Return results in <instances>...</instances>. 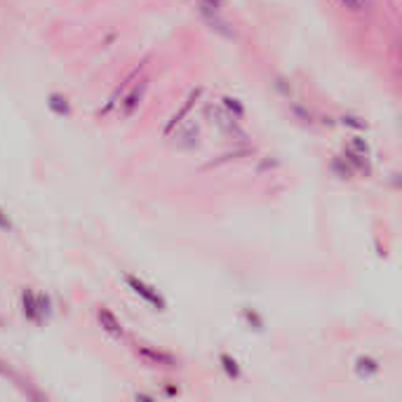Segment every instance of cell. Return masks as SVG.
Wrapping results in <instances>:
<instances>
[{"mask_svg":"<svg viewBox=\"0 0 402 402\" xmlns=\"http://www.w3.org/2000/svg\"><path fill=\"white\" fill-rule=\"evenodd\" d=\"M125 280H128V285H130L139 296H144V299H146L148 303H153V306H155V308H160V311L165 308V301H162L160 296L155 294L151 287H146L144 282H139L137 278H132V275H128V278H125Z\"/></svg>","mask_w":402,"mask_h":402,"instance_id":"6da1fadb","label":"cell"},{"mask_svg":"<svg viewBox=\"0 0 402 402\" xmlns=\"http://www.w3.org/2000/svg\"><path fill=\"white\" fill-rule=\"evenodd\" d=\"M144 92H146V83H141V85L134 87L132 92L121 101V108H118V113L125 116V118L132 116L134 111H137V106H139V101H141V96H144Z\"/></svg>","mask_w":402,"mask_h":402,"instance_id":"7a4b0ae2","label":"cell"},{"mask_svg":"<svg viewBox=\"0 0 402 402\" xmlns=\"http://www.w3.org/2000/svg\"><path fill=\"white\" fill-rule=\"evenodd\" d=\"M210 113L214 116V123H217L223 132H230V134H242L240 130H238V125L233 123V121H235L233 113H223L221 108H210Z\"/></svg>","mask_w":402,"mask_h":402,"instance_id":"3957f363","label":"cell"},{"mask_svg":"<svg viewBox=\"0 0 402 402\" xmlns=\"http://www.w3.org/2000/svg\"><path fill=\"white\" fill-rule=\"evenodd\" d=\"M99 323H101V327H106L111 334H116V337H121V334H123V327H121V323L116 320L113 313L99 311Z\"/></svg>","mask_w":402,"mask_h":402,"instance_id":"277c9868","label":"cell"},{"mask_svg":"<svg viewBox=\"0 0 402 402\" xmlns=\"http://www.w3.org/2000/svg\"><path fill=\"white\" fill-rule=\"evenodd\" d=\"M355 369H357V374H360V376H372L379 369V364L374 360H369V357H360Z\"/></svg>","mask_w":402,"mask_h":402,"instance_id":"5b68a950","label":"cell"},{"mask_svg":"<svg viewBox=\"0 0 402 402\" xmlns=\"http://www.w3.org/2000/svg\"><path fill=\"white\" fill-rule=\"evenodd\" d=\"M141 355L144 357H148V360H153V362H165V364H169V367H172L174 364V360L169 355H165V353H155V351H148V348H141Z\"/></svg>","mask_w":402,"mask_h":402,"instance_id":"8992f818","label":"cell"},{"mask_svg":"<svg viewBox=\"0 0 402 402\" xmlns=\"http://www.w3.org/2000/svg\"><path fill=\"white\" fill-rule=\"evenodd\" d=\"M351 153H357V155H367V153H369V146L364 144V141H362L360 137H355V139L351 141Z\"/></svg>","mask_w":402,"mask_h":402,"instance_id":"52a82bcc","label":"cell"},{"mask_svg":"<svg viewBox=\"0 0 402 402\" xmlns=\"http://www.w3.org/2000/svg\"><path fill=\"white\" fill-rule=\"evenodd\" d=\"M341 5L346 7V10H351V12H362L364 10V0H341Z\"/></svg>","mask_w":402,"mask_h":402,"instance_id":"ba28073f","label":"cell"},{"mask_svg":"<svg viewBox=\"0 0 402 402\" xmlns=\"http://www.w3.org/2000/svg\"><path fill=\"white\" fill-rule=\"evenodd\" d=\"M221 362H223V369H226L230 376H238V367H235V360H230L228 355H221Z\"/></svg>","mask_w":402,"mask_h":402,"instance_id":"9c48e42d","label":"cell"},{"mask_svg":"<svg viewBox=\"0 0 402 402\" xmlns=\"http://www.w3.org/2000/svg\"><path fill=\"white\" fill-rule=\"evenodd\" d=\"M223 101H226V106L230 108V113L235 111V116H242V106H238L235 99H223Z\"/></svg>","mask_w":402,"mask_h":402,"instance_id":"30bf717a","label":"cell"},{"mask_svg":"<svg viewBox=\"0 0 402 402\" xmlns=\"http://www.w3.org/2000/svg\"><path fill=\"white\" fill-rule=\"evenodd\" d=\"M344 123L346 125H353V128H357V130H364V123H360L357 118H344Z\"/></svg>","mask_w":402,"mask_h":402,"instance_id":"8fae6325","label":"cell"}]
</instances>
